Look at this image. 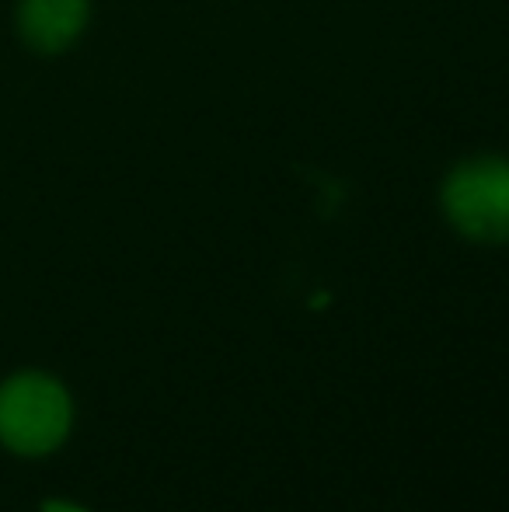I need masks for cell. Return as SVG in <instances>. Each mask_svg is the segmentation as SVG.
Returning a JSON list of instances; mask_svg holds the SVG:
<instances>
[{
	"label": "cell",
	"mask_w": 509,
	"mask_h": 512,
	"mask_svg": "<svg viewBox=\"0 0 509 512\" xmlns=\"http://www.w3.org/2000/svg\"><path fill=\"white\" fill-rule=\"evenodd\" d=\"M88 21V0H21V35L39 53H60L81 35Z\"/></svg>",
	"instance_id": "3957f363"
},
{
	"label": "cell",
	"mask_w": 509,
	"mask_h": 512,
	"mask_svg": "<svg viewBox=\"0 0 509 512\" xmlns=\"http://www.w3.org/2000/svg\"><path fill=\"white\" fill-rule=\"evenodd\" d=\"M46 512H81V509H70V506H60V502H49Z\"/></svg>",
	"instance_id": "277c9868"
},
{
	"label": "cell",
	"mask_w": 509,
	"mask_h": 512,
	"mask_svg": "<svg viewBox=\"0 0 509 512\" xmlns=\"http://www.w3.org/2000/svg\"><path fill=\"white\" fill-rule=\"evenodd\" d=\"M443 203L461 234L475 241H509V164L485 157L450 175Z\"/></svg>",
	"instance_id": "7a4b0ae2"
},
{
	"label": "cell",
	"mask_w": 509,
	"mask_h": 512,
	"mask_svg": "<svg viewBox=\"0 0 509 512\" xmlns=\"http://www.w3.org/2000/svg\"><path fill=\"white\" fill-rule=\"evenodd\" d=\"M70 401L49 377H18L0 391V439L18 453H46L67 436Z\"/></svg>",
	"instance_id": "6da1fadb"
}]
</instances>
